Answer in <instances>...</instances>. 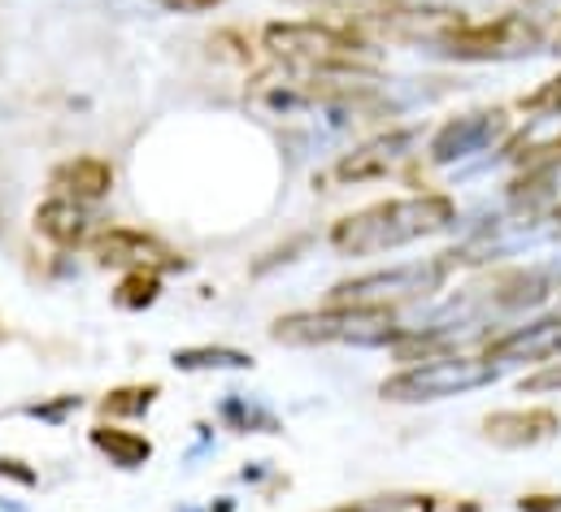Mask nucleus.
Segmentation results:
<instances>
[{"instance_id": "f257e3e1", "label": "nucleus", "mask_w": 561, "mask_h": 512, "mask_svg": "<svg viewBox=\"0 0 561 512\" xmlns=\"http://www.w3.org/2000/svg\"><path fill=\"white\" fill-rule=\"evenodd\" d=\"M453 222H457L453 196L422 191V196H401V200H379V205H366L340 218L327 244L340 256H383L431 240V235H444Z\"/></svg>"}, {"instance_id": "f03ea898", "label": "nucleus", "mask_w": 561, "mask_h": 512, "mask_svg": "<svg viewBox=\"0 0 561 512\" xmlns=\"http://www.w3.org/2000/svg\"><path fill=\"white\" fill-rule=\"evenodd\" d=\"M262 48L271 53V61L287 66L300 79H318V74H370V66H375V48L353 26L322 22V18L266 22L262 26Z\"/></svg>"}, {"instance_id": "7ed1b4c3", "label": "nucleus", "mask_w": 561, "mask_h": 512, "mask_svg": "<svg viewBox=\"0 0 561 512\" xmlns=\"http://www.w3.org/2000/svg\"><path fill=\"white\" fill-rule=\"evenodd\" d=\"M405 326H397V309L379 304H322L283 313L271 326V339L283 348H397Z\"/></svg>"}, {"instance_id": "20e7f679", "label": "nucleus", "mask_w": 561, "mask_h": 512, "mask_svg": "<svg viewBox=\"0 0 561 512\" xmlns=\"http://www.w3.org/2000/svg\"><path fill=\"white\" fill-rule=\"evenodd\" d=\"M457 265V253L422 256V260H405V265H388V269H370L357 278H344L327 291V304H379V309H401L435 295L448 274Z\"/></svg>"}, {"instance_id": "39448f33", "label": "nucleus", "mask_w": 561, "mask_h": 512, "mask_svg": "<svg viewBox=\"0 0 561 512\" xmlns=\"http://www.w3.org/2000/svg\"><path fill=\"white\" fill-rule=\"evenodd\" d=\"M496 379H501V365H492L488 357L439 352V357H422L419 365H405L401 374L383 379L379 395L392 404H435L448 395H470L479 386H492Z\"/></svg>"}, {"instance_id": "423d86ee", "label": "nucleus", "mask_w": 561, "mask_h": 512, "mask_svg": "<svg viewBox=\"0 0 561 512\" xmlns=\"http://www.w3.org/2000/svg\"><path fill=\"white\" fill-rule=\"evenodd\" d=\"M435 53L453 61H518L531 53H545V31L527 13H496L488 22H457Z\"/></svg>"}, {"instance_id": "0eeeda50", "label": "nucleus", "mask_w": 561, "mask_h": 512, "mask_svg": "<svg viewBox=\"0 0 561 512\" xmlns=\"http://www.w3.org/2000/svg\"><path fill=\"white\" fill-rule=\"evenodd\" d=\"M88 253L96 256V265L105 269H148V274H183L187 260L179 248H170L161 235L140 231V226H101L88 244Z\"/></svg>"}, {"instance_id": "6e6552de", "label": "nucleus", "mask_w": 561, "mask_h": 512, "mask_svg": "<svg viewBox=\"0 0 561 512\" xmlns=\"http://www.w3.org/2000/svg\"><path fill=\"white\" fill-rule=\"evenodd\" d=\"M505 135H510L505 109L461 114V118H448L444 127L431 135L426 161H431V165H453V161H466V156H474V152H492Z\"/></svg>"}, {"instance_id": "1a4fd4ad", "label": "nucleus", "mask_w": 561, "mask_h": 512, "mask_svg": "<svg viewBox=\"0 0 561 512\" xmlns=\"http://www.w3.org/2000/svg\"><path fill=\"white\" fill-rule=\"evenodd\" d=\"M31 231L53 248L75 253V248L92 244V235L101 231V218L92 213V205H79V200H66V196H48L44 205H35Z\"/></svg>"}, {"instance_id": "9d476101", "label": "nucleus", "mask_w": 561, "mask_h": 512, "mask_svg": "<svg viewBox=\"0 0 561 512\" xmlns=\"http://www.w3.org/2000/svg\"><path fill=\"white\" fill-rule=\"evenodd\" d=\"M492 365H549L561 357V313L536 317L527 326H514L510 335L492 339L483 352Z\"/></svg>"}, {"instance_id": "9b49d317", "label": "nucleus", "mask_w": 561, "mask_h": 512, "mask_svg": "<svg viewBox=\"0 0 561 512\" xmlns=\"http://www.w3.org/2000/svg\"><path fill=\"white\" fill-rule=\"evenodd\" d=\"M419 143V130H392V135H379L370 143H362L357 152H348L340 165H335V178L340 183H366V178H383L392 174L401 161H410Z\"/></svg>"}, {"instance_id": "f8f14e48", "label": "nucleus", "mask_w": 561, "mask_h": 512, "mask_svg": "<svg viewBox=\"0 0 561 512\" xmlns=\"http://www.w3.org/2000/svg\"><path fill=\"white\" fill-rule=\"evenodd\" d=\"M48 187H53V196H66L79 205H101L114 191V165L105 156L79 152V156H66L61 165H53Z\"/></svg>"}, {"instance_id": "ddd939ff", "label": "nucleus", "mask_w": 561, "mask_h": 512, "mask_svg": "<svg viewBox=\"0 0 561 512\" xmlns=\"http://www.w3.org/2000/svg\"><path fill=\"white\" fill-rule=\"evenodd\" d=\"M561 430V417L553 408H514V412H492L483 421V434L496 447H536L549 443Z\"/></svg>"}, {"instance_id": "4468645a", "label": "nucleus", "mask_w": 561, "mask_h": 512, "mask_svg": "<svg viewBox=\"0 0 561 512\" xmlns=\"http://www.w3.org/2000/svg\"><path fill=\"white\" fill-rule=\"evenodd\" d=\"M88 443H92V452H101L123 474H136V469H144L152 461V439L140 434V430L118 426V421H96L88 430Z\"/></svg>"}, {"instance_id": "2eb2a0df", "label": "nucleus", "mask_w": 561, "mask_h": 512, "mask_svg": "<svg viewBox=\"0 0 561 512\" xmlns=\"http://www.w3.org/2000/svg\"><path fill=\"white\" fill-rule=\"evenodd\" d=\"M174 370L179 374H244L253 370V352L244 348H227V344H192V348H174Z\"/></svg>"}, {"instance_id": "dca6fc26", "label": "nucleus", "mask_w": 561, "mask_h": 512, "mask_svg": "<svg viewBox=\"0 0 561 512\" xmlns=\"http://www.w3.org/2000/svg\"><path fill=\"white\" fill-rule=\"evenodd\" d=\"M157 399H161V386L157 383H127L105 391L96 399V412H101V421H136V417L152 412Z\"/></svg>"}, {"instance_id": "f3484780", "label": "nucleus", "mask_w": 561, "mask_h": 512, "mask_svg": "<svg viewBox=\"0 0 561 512\" xmlns=\"http://www.w3.org/2000/svg\"><path fill=\"white\" fill-rule=\"evenodd\" d=\"M161 300V274H148V269H127L114 287V309L123 313H144Z\"/></svg>"}, {"instance_id": "a211bd4d", "label": "nucleus", "mask_w": 561, "mask_h": 512, "mask_svg": "<svg viewBox=\"0 0 561 512\" xmlns=\"http://www.w3.org/2000/svg\"><path fill=\"white\" fill-rule=\"evenodd\" d=\"M327 512H435V500L422 491H388V496H366V500H353V504Z\"/></svg>"}, {"instance_id": "6ab92c4d", "label": "nucleus", "mask_w": 561, "mask_h": 512, "mask_svg": "<svg viewBox=\"0 0 561 512\" xmlns=\"http://www.w3.org/2000/svg\"><path fill=\"white\" fill-rule=\"evenodd\" d=\"M222 421H227L231 430H244V434H275V430H279L275 412H266V408H257V404H244L240 395H231V399L222 404Z\"/></svg>"}, {"instance_id": "aec40b11", "label": "nucleus", "mask_w": 561, "mask_h": 512, "mask_svg": "<svg viewBox=\"0 0 561 512\" xmlns=\"http://www.w3.org/2000/svg\"><path fill=\"white\" fill-rule=\"evenodd\" d=\"M83 408V399L79 395H57V399H39V404H26L22 412L26 417H35V421H44V426H61L66 417H75Z\"/></svg>"}, {"instance_id": "412c9836", "label": "nucleus", "mask_w": 561, "mask_h": 512, "mask_svg": "<svg viewBox=\"0 0 561 512\" xmlns=\"http://www.w3.org/2000/svg\"><path fill=\"white\" fill-rule=\"evenodd\" d=\"M523 114L536 118H561V74H553L545 88H536L531 96H523Z\"/></svg>"}, {"instance_id": "4be33fe9", "label": "nucleus", "mask_w": 561, "mask_h": 512, "mask_svg": "<svg viewBox=\"0 0 561 512\" xmlns=\"http://www.w3.org/2000/svg\"><path fill=\"white\" fill-rule=\"evenodd\" d=\"M0 482H13V487H35V469L18 456H0Z\"/></svg>"}, {"instance_id": "5701e85b", "label": "nucleus", "mask_w": 561, "mask_h": 512, "mask_svg": "<svg viewBox=\"0 0 561 512\" xmlns=\"http://www.w3.org/2000/svg\"><path fill=\"white\" fill-rule=\"evenodd\" d=\"M157 4H165V9H174V13H209V9H218V4H227V0H157Z\"/></svg>"}, {"instance_id": "b1692460", "label": "nucleus", "mask_w": 561, "mask_h": 512, "mask_svg": "<svg viewBox=\"0 0 561 512\" xmlns=\"http://www.w3.org/2000/svg\"><path fill=\"white\" fill-rule=\"evenodd\" d=\"M518 509L523 512H561V496H527V500H518Z\"/></svg>"}, {"instance_id": "393cba45", "label": "nucleus", "mask_w": 561, "mask_h": 512, "mask_svg": "<svg viewBox=\"0 0 561 512\" xmlns=\"http://www.w3.org/2000/svg\"><path fill=\"white\" fill-rule=\"evenodd\" d=\"M545 44H549V53H561V22H558V31H553V35H545Z\"/></svg>"}]
</instances>
